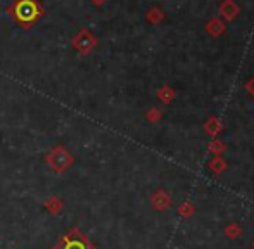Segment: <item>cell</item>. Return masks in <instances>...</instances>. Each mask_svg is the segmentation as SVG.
I'll return each mask as SVG.
<instances>
[{"label": "cell", "instance_id": "1", "mask_svg": "<svg viewBox=\"0 0 254 249\" xmlns=\"http://www.w3.org/2000/svg\"><path fill=\"white\" fill-rule=\"evenodd\" d=\"M16 10V19L23 24L33 23L38 16H40V9H38L35 0H19L14 7Z\"/></svg>", "mask_w": 254, "mask_h": 249}, {"label": "cell", "instance_id": "2", "mask_svg": "<svg viewBox=\"0 0 254 249\" xmlns=\"http://www.w3.org/2000/svg\"><path fill=\"white\" fill-rule=\"evenodd\" d=\"M57 249H88L87 241L78 236H67Z\"/></svg>", "mask_w": 254, "mask_h": 249}]
</instances>
